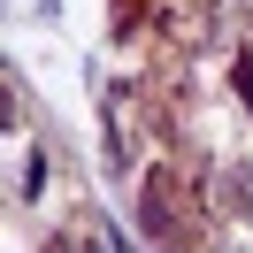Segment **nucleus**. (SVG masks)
<instances>
[{"instance_id": "obj_1", "label": "nucleus", "mask_w": 253, "mask_h": 253, "mask_svg": "<svg viewBox=\"0 0 253 253\" xmlns=\"http://www.w3.org/2000/svg\"><path fill=\"white\" fill-rule=\"evenodd\" d=\"M146 230L161 238L169 253H192V222H184V184H176L169 169L146 176Z\"/></svg>"}, {"instance_id": "obj_3", "label": "nucleus", "mask_w": 253, "mask_h": 253, "mask_svg": "<svg viewBox=\"0 0 253 253\" xmlns=\"http://www.w3.org/2000/svg\"><path fill=\"white\" fill-rule=\"evenodd\" d=\"M46 253H77V246H46Z\"/></svg>"}, {"instance_id": "obj_2", "label": "nucleus", "mask_w": 253, "mask_h": 253, "mask_svg": "<svg viewBox=\"0 0 253 253\" xmlns=\"http://www.w3.org/2000/svg\"><path fill=\"white\" fill-rule=\"evenodd\" d=\"M238 92L253 100V54H238Z\"/></svg>"}]
</instances>
